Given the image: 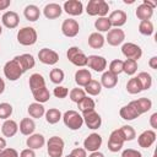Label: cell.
<instances>
[{
	"instance_id": "cell-1",
	"label": "cell",
	"mask_w": 157,
	"mask_h": 157,
	"mask_svg": "<svg viewBox=\"0 0 157 157\" xmlns=\"http://www.w3.org/2000/svg\"><path fill=\"white\" fill-rule=\"evenodd\" d=\"M63 120H64V124L66 128H69L70 130H78L80 128H82L83 125V118L82 115L76 112V110H66L64 114H63Z\"/></svg>"
},
{
	"instance_id": "cell-2",
	"label": "cell",
	"mask_w": 157,
	"mask_h": 157,
	"mask_svg": "<svg viewBox=\"0 0 157 157\" xmlns=\"http://www.w3.org/2000/svg\"><path fill=\"white\" fill-rule=\"evenodd\" d=\"M23 70L20 66L18 61L13 58L9 61H6V64L4 65V75L9 81H16L18 80L22 75H23Z\"/></svg>"
},
{
	"instance_id": "cell-3",
	"label": "cell",
	"mask_w": 157,
	"mask_h": 157,
	"mask_svg": "<svg viewBox=\"0 0 157 157\" xmlns=\"http://www.w3.org/2000/svg\"><path fill=\"white\" fill-rule=\"evenodd\" d=\"M37 31L33 27H23L17 32V42L21 45H33L37 42Z\"/></svg>"
},
{
	"instance_id": "cell-4",
	"label": "cell",
	"mask_w": 157,
	"mask_h": 157,
	"mask_svg": "<svg viewBox=\"0 0 157 157\" xmlns=\"http://www.w3.org/2000/svg\"><path fill=\"white\" fill-rule=\"evenodd\" d=\"M66 56L71 64L75 66L83 67L87 65V56L78 47H70L66 52Z\"/></svg>"
},
{
	"instance_id": "cell-5",
	"label": "cell",
	"mask_w": 157,
	"mask_h": 157,
	"mask_svg": "<svg viewBox=\"0 0 157 157\" xmlns=\"http://www.w3.org/2000/svg\"><path fill=\"white\" fill-rule=\"evenodd\" d=\"M64 146H65V142L61 137L59 136L49 137L47 142V151L49 157H61L64 152Z\"/></svg>"
},
{
	"instance_id": "cell-6",
	"label": "cell",
	"mask_w": 157,
	"mask_h": 157,
	"mask_svg": "<svg viewBox=\"0 0 157 157\" xmlns=\"http://www.w3.org/2000/svg\"><path fill=\"white\" fill-rule=\"evenodd\" d=\"M121 53H123V55L126 59L135 60V61H137L142 56V49H141V47L137 45V44H135V43H130V42L123 44Z\"/></svg>"
},
{
	"instance_id": "cell-7",
	"label": "cell",
	"mask_w": 157,
	"mask_h": 157,
	"mask_svg": "<svg viewBox=\"0 0 157 157\" xmlns=\"http://www.w3.org/2000/svg\"><path fill=\"white\" fill-rule=\"evenodd\" d=\"M78 31H80V25L74 18H66L61 23V32L65 37L74 38L78 34Z\"/></svg>"
},
{
	"instance_id": "cell-8",
	"label": "cell",
	"mask_w": 157,
	"mask_h": 157,
	"mask_svg": "<svg viewBox=\"0 0 157 157\" xmlns=\"http://www.w3.org/2000/svg\"><path fill=\"white\" fill-rule=\"evenodd\" d=\"M38 59L45 65H55L59 61V54L49 48H43L38 52Z\"/></svg>"
},
{
	"instance_id": "cell-9",
	"label": "cell",
	"mask_w": 157,
	"mask_h": 157,
	"mask_svg": "<svg viewBox=\"0 0 157 157\" xmlns=\"http://www.w3.org/2000/svg\"><path fill=\"white\" fill-rule=\"evenodd\" d=\"M124 139L119 131V129H115L110 132L109 139H108V150L110 152H118L121 150L123 145H124Z\"/></svg>"
},
{
	"instance_id": "cell-10",
	"label": "cell",
	"mask_w": 157,
	"mask_h": 157,
	"mask_svg": "<svg viewBox=\"0 0 157 157\" xmlns=\"http://www.w3.org/2000/svg\"><path fill=\"white\" fill-rule=\"evenodd\" d=\"M124 39H125V32L123 29H120V28H110L108 31L107 37H105V40L112 47L120 45L124 42Z\"/></svg>"
},
{
	"instance_id": "cell-11",
	"label": "cell",
	"mask_w": 157,
	"mask_h": 157,
	"mask_svg": "<svg viewBox=\"0 0 157 157\" xmlns=\"http://www.w3.org/2000/svg\"><path fill=\"white\" fill-rule=\"evenodd\" d=\"M81 115L83 118V123L86 124V126L88 129L96 130V129H98L102 125V118H101V115L96 110L87 112V113H83Z\"/></svg>"
},
{
	"instance_id": "cell-12",
	"label": "cell",
	"mask_w": 157,
	"mask_h": 157,
	"mask_svg": "<svg viewBox=\"0 0 157 157\" xmlns=\"http://www.w3.org/2000/svg\"><path fill=\"white\" fill-rule=\"evenodd\" d=\"M102 145V136L97 132H92L90 134L85 141H83V148L86 151H90V152H96L99 150Z\"/></svg>"
},
{
	"instance_id": "cell-13",
	"label": "cell",
	"mask_w": 157,
	"mask_h": 157,
	"mask_svg": "<svg viewBox=\"0 0 157 157\" xmlns=\"http://www.w3.org/2000/svg\"><path fill=\"white\" fill-rule=\"evenodd\" d=\"M63 10L71 16H80L83 12V4L80 0H67L63 5Z\"/></svg>"
},
{
	"instance_id": "cell-14",
	"label": "cell",
	"mask_w": 157,
	"mask_h": 157,
	"mask_svg": "<svg viewBox=\"0 0 157 157\" xmlns=\"http://www.w3.org/2000/svg\"><path fill=\"white\" fill-rule=\"evenodd\" d=\"M87 65L90 69H92L97 72H103L107 67V60L101 55H88Z\"/></svg>"
},
{
	"instance_id": "cell-15",
	"label": "cell",
	"mask_w": 157,
	"mask_h": 157,
	"mask_svg": "<svg viewBox=\"0 0 157 157\" xmlns=\"http://www.w3.org/2000/svg\"><path fill=\"white\" fill-rule=\"evenodd\" d=\"M108 20H109L110 26L113 28H120L121 26H124L126 23L128 16H126L125 11H123V10H115V11L110 12Z\"/></svg>"
},
{
	"instance_id": "cell-16",
	"label": "cell",
	"mask_w": 157,
	"mask_h": 157,
	"mask_svg": "<svg viewBox=\"0 0 157 157\" xmlns=\"http://www.w3.org/2000/svg\"><path fill=\"white\" fill-rule=\"evenodd\" d=\"M156 141V132L155 130H146L141 132L137 137V144L142 148H148L151 147Z\"/></svg>"
},
{
	"instance_id": "cell-17",
	"label": "cell",
	"mask_w": 157,
	"mask_h": 157,
	"mask_svg": "<svg viewBox=\"0 0 157 157\" xmlns=\"http://www.w3.org/2000/svg\"><path fill=\"white\" fill-rule=\"evenodd\" d=\"M1 22L6 28H16L20 23V16L17 12L15 11H6L2 16H1Z\"/></svg>"
},
{
	"instance_id": "cell-18",
	"label": "cell",
	"mask_w": 157,
	"mask_h": 157,
	"mask_svg": "<svg viewBox=\"0 0 157 157\" xmlns=\"http://www.w3.org/2000/svg\"><path fill=\"white\" fill-rule=\"evenodd\" d=\"M43 13L48 20H54V18L60 17V15L63 13V7L56 2H50L44 6Z\"/></svg>"
},
{
	"instance_id": "cell-19",
	"label": "cell",
	"mask_w": 157,
	"mask_h": 157,
	"mask_svg": "<svg viewBox=\"0 0 157 157\" xmlns=\"http://www.w3.org/2000/svg\"><path fill=\"white\" fill-rule=\"evenodd\" d=\"M130 104L136 109V112H137L140 115L144 114V113H147V112L152 108V102H151V99H148V98H146V97H142V98L131 101Z\"/></svg>"
},
{
	"instance_id": "cell-20",
	"label": "cell",
	"mask_w": 157,
	"mask_h": 157,
	"mask_svg": "<svg viewBox=\"0 0 157 157\" xmlns=\"http://www.w3.org/2000/svg\"><path fill=\"white\" fill-rule=\"evenodd\" d=\"M44 144H45V139L42 134H32L26 140V145L31 150H39L44 146Z\"/></svg>"
},
{
	"instance_id": "cell-21",
	"label": "cell",
	"mask_w": 157,
	"mask_h": 157,
	"mask_svg": "<svg viewBox=\"0 0 157 157\" xmlns=\"http://www.w3.org/2000/svg\"><path fill=\"white\" fill-rule=\"evenodd\" d=\"M15 59L18 61L20 66L22 67L23 72H26L29 69H33L36 65V60L31 54H21V55H16Z\"/></svg>"
},
{
	"instance_id": "cell-22",
	"label": "cell",
	"mask_w": 157,
	"mask_h": 157,
	"mask_svg": "<svg viewBox=\"0 0 157 157\" xmlns=\"http://www.w3.org/2000/svg\"><path fill=\"white\" fill-rule=\"evenodd\" d=\"M17 131H18V124L12 119L5 120L4 124L1 125V132L5 137H12L16 135Z\"/></svg>"
},
{
	"instance_id": "cell-23",
	"label": "cell",
	"mask_w": 157,
	"mask_h": 157,
	"mask_svg": "<svg viewBox=\"0 0 157 157\" xmlns=\"http://www.w3.org/2000/svg\"><path fill=\"white\" fill-rule=\"evenodd\" d=\"M91 80H92V76L87 69H78L75 72V82L81 87H85Z\"/></svg>"
},
{
	"instance_id": "cell-24",
	"label": "cell",
	"mask_w": 157,
	"mask_h": 157,
	"mask_svg": "<svg viewBox=\"0 0 157 157\" xmlns=\"http://www.w3.org/2000/svg\"><path fill=\"white\" fill-rule=\"evenodd\" d=\"M20 132L22 135H26V136H29L33 134L34 129H36V124L33 121L32 118H23L21 121H20Z\"/></svg>"
},
{
	"instance_id": "cell-25",
	"label": "cell",
	"mask_w": 157,
	"mask_h": 157,
	"mask_svg": "<svg viewBox=\"0 0 157 157\" xmlns=\"http://www.w3.org/2000/svg\"><path fill=\"white\" fill-rule=\"evenodd\" d=\"M118 83V76L112 74L110 71H104L101 77V85L104 88H113Z\"/></svg>"
},
{
	"instance_id": "cell-26",
	"label": "cell",
	"mask_w": 157,
	"mask_h": 157,
	"mask_svg": "<svg viewBox=\"0 0 157 157\" xmlns=\"http://www.w3.org/2000/svg\"><path fill=\"white\" fill-rule=\"evenodd\" d=\"M119 114H120V117L124 120H134V119H136V118L140 117V114L136 112V109L130 103H128L126 105L121 107L120 110H119Z\"/></svg>"
},
{
	"instance_id": "cell-27",
	"label": "cell",
	"mask_w": 157,
	"mask_h": 157,
	"mask_svg": "<svg viewBox=\"0 0 157 157\" xmlns=\"http://www.w3.org/2000/svg\"><path fill=\"white\" fill-rule=\"evenodd\" d=\"M28 83H29V90L31 92L36 91V90H39L42 87H45V80L44 77L40 75V74H32L29 76V80H28Z\"/></svg>"
},
{
	"instance_id": "cell-28",
	"label": "cell",
	"mask_w": 157,
	"mask_h": 157,
	"mask_svg": "<svg viewBox=\"0 0 157 157\" xmlns=\"http://www.w3.org/2000/svg\"><path fill=\"white\" fill-rule=\"evenodd\" d=\"M153 15V9H151L150 6H147L146 4H141L137 6L136 9V17L140 20V21H146V20H150Z\"/></svg>"
},
{
	"instance_id": "cell-29",
	"label": "cell",
	"mask_w": 157,
	"mask_h": 157,
	"mask_svg": "<svg viewBox=\"0 0 157 157\" xmlns=\"http://www.w3.org/2000/svg\"><path fill=\"white\" fill-rule=\"evenodd\" d=\"M27 112H28L29 117H32V118H34V119H39V118H42V117L45 114V108H44L43 104L34 102V103H31V104L28 105Z\"/></svg>"
},
{
	"instance_id": "cell-30",
	"label": "cell",
	"mask_w": 157,
	"mask_h": 157,
	"mask_svg": "<svg viewBox=\"0 0 157 157\" xmlns=\"http://www.w3.org/2000/svg\"><path fill=\"white\" fill-rule=\"evenodd\" d=\"M23 15H25L26 20H28V21H31V22H34V21H37V20L39 18V16H40V10H39V7L36 6V5H27V6L25 7V10H23Z\"/></svg>"
},
{
	"instance_id": "cell-31",
	"label": "cell",
	"mask_w": 157,
	"mask_h": 157,
	"mask_svg": "<svg viewBox=\"0 0 157 157\" xmlns=\"http://www.w3.org/2000/svg\"><path fill=\"white\" fill-rule=\"evenodd\" d=\"M104 42H105V38L98 32H93L88 37V45L93 49H101L104 45Z\"/></svg>"
},
{
	"instance_id": "cell-32",
	"label": "cell",
	"mask_w": 157,
	"mask_h": 157,
	"mask_svg": "<svg viewBox=\"0 0 157 157\" xmlns=\"http://www.w3.org/2000/svg\"><path fill=\"white\" fill-rule=\"evenodd\" d=\"M32 94H33V98L36 99V102H37V103H40V104L48 102L49 98H50V92H49V90L47 88V86H45V87H42V88H39V90L33 91Z\"/></svg>"
},
{
	"instance_id": "cell-33",
	"label": "cell",
	"mask_w": 157,
	"mask_h": 157,
	"mask_svg": "<svg viewBox=\"0 0 157 157\" xmlns=\"http://www.w3.org/2000/svg\"><path fill=\"white\" fill-rule=\"evenodd\" d=\"M77 108H78V110L83 114V113L94 110V108H96V103H94V101H93L92 98H90V97L86 96L85 98H82V99L77 103Z\"/></svg>"
},
{
	"instance_id": "cell-34",
	"label": "cell",
	"mask_w": 157,
	"mask_h": 157,
	"mask_svg": "<svg viewBox=\"0 0 157 157\" xmlns=\"http://www.w3.org/2000/svg\"><path fill=\"white\" fill-rule=\"evenodd\" d=\"M44 115H45L47 123H48V124H52V125L56 124V123L63 118L61 112H60L59 109H56V108H50V109H48Z\"/></svg>"
},
{
	"instance_id": "cell-35",
	"label": "cell",
	"mask_w": 157,
	"mask_h": 157,
	"mask_svg": "<svg viewBox=\"0 0 157 157\" xmlns=\"http://www.w3.org/2000/svg\"><path fill=\"white\" fill-rule=\"evenodd\" d=\"M102 91V85L97 80H91L86 86H85V92L90 96H98Z\"/></svg>"
},
{
	"instance_id": "cell-36",
	"label": "cell",
	"mask_w": 157,
	"mask_h": 157,
	"mask_svg": "<svg viewBox=\"0 0 157 157\" xmlns=\"http://www.w3.org/2000/svg\"><path fill=\"white\" fill-rule=\"evenodd\" d=\"M136 77H137V80H139L140 83H141L142 91H144V90H150V88H151V86H152V76H151L148 72H146V71H141V72L137 74Z\"/></svg>"
},
{
	"instance_id": "cell-37",
	"label": "cell",
	"mask_w": 157,
	"mask_h": 157,
	"mask_svg": "<svg viewBox=\"0 0 157 157\" xmlns=\"http://www.w3.org/2000/svg\"><path fill=\"white\" fill-rule=\"evenodd\" d=\"M126 91L130 93V94H137L142 91V87H141V83L140 81L137 80V77H131L128 83H126Z\"/></svg>"
},
{
	"instance_id": "cell-38",
	"label": "cell",
	"mask_w": 157,
	"mask_h": 157,
	"mask_svg": "<svg viewBox=\"0 0 157 157\" xmlns=\"http://www.w3.org/2000/svg\"><path fill=\"white\" fill-rule=\"evenodd\" d=\"M94 28H96L98 32H108V31L112 28L108 17H98V18L94 21Z\"/></svg>"
},
{
	"instance_id": "cell-39",
	"label": "cell",
	"mask_w": 157,
	"mask_h": 157,
	"mask_svg": "<svg viewBox=\"0 0 157 157\" xmlns=\"http://www.w3.org/2000/svg\"><path fill=\"white\" fill-rule=\"evenodd\" d=\"M49 77H50V81H52L53 83H55V85H58V86H59V85L64 81L65 74H64V71H63L61 69L55 67V69H52V70H50Z\"/></svg>"
},
{
	"instance_id": "cell-40",
	"label": "cell",
	"mask_w": 157,
	"mask_h": 157,
	"mask_svg": "<svg viewBox=\"0 0 157 157\" xmlns=\"http://www.w3.org/2000/svg\"><path fill=\"white\" fill-rule=\"evenodd\" d=\"M119 131H120L124 141H131L136 136V132H135L134 128L130 126V125H123L121 128H119Z\"/></svg>"
},
{
	"instance_id": "cell-41",
	"label": "cell",
	"mask_w": 157,
	"mask_h": 157,
	"mask_svg": "<svg viewBox=\"0 0 157 157\" xmlns=\"http://www.w3.org/2000/svg\"><path fill=\"white\" fill-rule=\"evenodd\" d=\"M102 0H90L86 6V12L90 16H97L99 13V6Z\"/></svg>"
},
{
	"instance_id": "cell-42",
	"label": "cell",
	"mask_w": 157,
	"mask_h": 157,
	"mask_svg": "<svg viewBox=\"0 0 157 157\" xmlns=\"http://www.w3.org/2000/svg\"><path fill=\"white\" fill-rule=\"evenodd\" d=\"M139 32L144 36H151L153 33V23L150 20L140 21L139 23Z\"/></svg>"
},
{
	"instance_id": "cell-43",
	"label": "cell",
	"mask_w": 157,
	"mask_h": 157,
	"mask_svg": "<svg viewBox=\"0 0 157 157\" xmlns=\"http://www.w3.org/2000/svg\"><path fill=\"white\" fill-rule=\"evenodd\" d=\"M136 71H137V61L130 59L123 61V72H125L126 75H134Z\"/></svg>"
},
{
	"instance_id": "cell-44",
	"label": "cell",
	"mask_w": 157,
	"mask_h": 157,
	"mask_svg": "<svg viewBox=\"0 0 157 157\" xmlns=\"http://www.w3.org/2000/svg\"><path fill=\"white\" fill-rule=\"evenodd\" d=\"M69 96H70V99L77 104L82 98H85V97H86V92H85V90L76 87V88H72V90L70 91Z\"/></svg>"
},
{
	"instance_id": "cell-45",
	"label": "cell",
	"mask_w": 157,
	"mask_h": 157,
	"mask_svg": "<svg viewBox=\"0 0 157 157\" xmlns=\"http://www.w3.org/2000/svg\"><path fill=\"white\" fill-rule=\"evenodd\" d=\"M12 110H13V108H12V105L10 103H6V102L0 103V119L7 120L11 117Z\"/></svg>"
},
{
	"instance_id": "cell-46",
	"label": "cell",
	"mask_w": 157,
	"mask_h": 157,
	"mask_svg": "<svg viewBox=\"0 0 157 157\" xmlns=\"http://www.w3.org/2000/svg\"><path fill=\"white\" fill-rule=\"evenodd\" d=\"M108 71H110L112 74H114L117 76L119 74H121L123 72V60H120V59L112 60L110 64H109V70Z\"/></svg>"
},
{
	"instance_id": "cell-47",
	"label": "cell",
	"mask_w": 157,
	"mask_h": 157,
	"mask_svg": "<svg viewBox=\"0 0 157 157\" xmlns=\"http://www.w3.org/2000/svg\"><path fill=\"white\" fill-rule=\"evenodd\" d=\"M54 96L56 97V98H65L67 94H69V90L65 87V86H56L55 88H54Z\"/></svg>"
},
{
	"instance_id": "cell-48",
	"label": "cell",
	"mask_w": 157,
	"mask_h": 157,
	"mask_svg": "<svg viewBox=\"0 0 157 157\" xmlns=\"http://www.w3.org/2000/svg\"><path fill=\"white\" fill-rule=\"evenodd\" d=\"M18 152L15 148L5 147L4 150H0V157H18Z\"/></svg>"
},
{
	"instance_id": "cell-49",
	"label": "cell",
	"mask_w": 157,
	"mask_h": 157,
	"mask_svg": "<svg viewBox=\"0 0 157 157\" xmlns=\"http://www.w3.org/2000/svg\"><path fill=\"white\" fill-rule=\"evenodd\" d=\"M121 157H142V155H141V152L137 151V150H134V148H126V150L123 151Z\"/></svg>"
},
{
	"instance_id": "cell-50",
	"label": "cell",
	"mask_w": 157,
	"mask_h": 157,
	"mask_svg": "<svg viewBox=\"0 0 157 157\" xmlns=\"http://www.w3.org/2000/svg\"><path fill=\"white\" fill-rule=\"evenodd\" d=\"M70 155L74 157H87V151L83 147H76L71 151Z\"/></svg>"
},
{
	"instance_id": "cell-51",
	"label": "cell",
	"mask_w": 157,
	"mask_h": 157,
	"mask_svg": "<svg viewBox=\"0 0 157 157\" xmlns=\"http://www.w3.org/2000/svg\"><path fill=\"white\" fill-rule=\"evenodd\" d=\"M18 157H36V152H34V150L25 148V150L21 151V153H20Z\"/></svg>"
},
{
	"instance_id": "cell-52",
	"label": "cell",
	"mask_w": 157,
	"mask_h": 157,
	"mask_svg": "<svg viewBox=\"0 0 157 157\" xmlns=\"http://www.w3.org/2000/svg\"><path fill=\"white\" fill-rule=\"evenodd\" d=\"M150 125L152 129H157V113H153L150 117Z\"/></svg>"
},
{
	"instance_id": "cell-53",
	"label": "cell",
	"mask_w": 157,
	"mask_h": 157,
	"mask_svg": "<svg viewBox=\"0 0 157 157\" xmlns=\"http://www.w3.org/2000/svg\"><path fill=\"white\" fill-rule=\"evenodd\" d=\"M148 66L153 70H157V56H152L150 60H148Z\"/></svg>"
},
{
	"instance_id": "cell-54",
	"label": "cell",
	"mask_w": 157,
	"mask_h": 157,
	"mask_svg": "<svg viewBox=\"0 0 157 157\" xmlns=\"http://www.w3.org/2000/svg\"><path fill=\"white\" fill-rule=\"evenodd\" d=\"M11 5V0H0V10H6Z\"/></svg>"
},
{
	"instance_id": "cell-55",
	"label": "cell",
	"mask_w": 157,
	"mask_h": 157,
	"mask_svg": "<svg viewBox=\"0 0 157 157\" xmlns=\"http://www.w3.org/2000/svg\"><path fill=\"white\" fill-rule=\"evenodd\" d=\"M142 2H144V4H146L147 6H150V7H151V9H153V10H155V7L157 6V4H156V2H152V1H150V0H144Z\"/></svg>"
},
{
	"instance_id": "cell-56",
	"label": "cell",
	"mask_w": 157,
	"mask_h": 157,
	"mask_svg": "<svg viewBox=\"0 0 157 157\" xmlns=\"http://www.w3.org/2000/svg\"><path fill=\"white\" fill-rule=\"evenodd\" d=\"M88 157H104V155L99 151H96V152H91V155Z\"/></svg>"
},
{
	"instance_id": "cell-57",
	"label": "cell",
	"mask_w": 157,
	"mask_h": 157,
	"mask_svg": "<svg viewBox=\"0 0 157 157\" xmlns=\"http://www.w3.org/2000/svg\"><path fill=\"white\" fill-rule=\"evenodd\" d=\"M6 147V140L4 137H0V150H4Z\"/></svg>"
},
{
	"instance_id": "cell-58",
	"label": "cell",
	"mask_w": 157,
	"mask_h": 157,
	"mask_svg": "<svg viewBox=\"0 0 157 157\" xmlns=\"http://www.w3.org/2000/svg\"><path fill=\"white\" fill-rule=\"evenodd\" d=\"M4 91H5V81L0 77V94H1Z\"/></svg>"
},
{
	"instance_id": "cell-59",
	"label": "cell",
	"mask_w": 157,
	"mask_h": 157,
	"mask_svg": "<svg viewBox=\"0 0 157 157\" xmlns=\"http://www.w3.org/2000/svg\"><path fill=\"white\" fill-rule=\"evenodd\" d=\"M1 33H2V27L0 26V36H1Z\"/></svg>"
},
{
	"instance_id": "cell-60",
	"label": "cell",
	"mask_w": 157,
	"mask_h": 157,
	"mask_svg": "<svg viewBox=\"0 0 157 157\" xmlns=\"http://www.w3.org/2000/svg\"><path fill=\"white\" fill-rule=\"evenodd\" d=\"M66 157H74V156H71V155H67V156H66Z\"/></svg>"
}]
</instances>
